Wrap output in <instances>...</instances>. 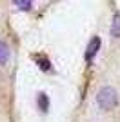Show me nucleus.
I'll list each match as a JSON object with an SVG mask.
<instances>
[{"mask_svg": "<svg viewBox=\"0 0 120 122\" xmlns=\"http://www.w3.org/2000/svg\"><path fill=\"white\" fill-rule=\"evenodd\" d=\"M96 104H98L100 109H105V111L116 107V104H118V95H116L115 87H111V86L102 87L98 91V95H96Z\"/></svg>", "mask_w": 120, "mask_h": 122, "instance_id": "obj_1", "label": "nucleus"}, {"mask_svg": "<svg viewBox=\"0 0 120 122\" xmlns=\"http://www.w3.org/2000/svg\"><path fill=\"white\" fill-rule=\"evenodd\" d=\"M100 44H102L100 36H93V38L89 40V44H87V49H85V60H87V64H91V62H93L95 55L98 53V49H100Z\"/></svg>", "mask_w": 120, "mask_h": 122, "instance_id": "obj_2", "label": "nucleus"}, {"mask_svg": "<svg viewBox=\"0 0 120 122\" xmlns=\"http://www.w3.org/2000/svg\"><path fill=\"white\" fill-rule=\"evenodd\" d=\"M36 104H38V109L40 111H47L49 109V98L45 93H38V97H36Z\"/></svg>", "mask_w": 120, "mask_h": 122, "instance_id": "obj_3", "label": "nucleus"}, {"mask_svg": "<svg viewBox=\"0 0 120 122\" xmlns=\"http://www.w3.org/2000/svg\"><path fill=\"white\" fill-rule=\"evenodd\" d=\"M111 35L115 38H120V13H115L113 22H111Z\"/></svg>", "mask_w": 120, "mask_h": 122, "instance_id": "obj_4", "label": "nucleus"}, {"mask_svg": "<svg viewBox=\"0 0 120 122\" xmlns=\"http://www.w3.org/2000/svg\"><path fill=\"white\" fill-rule=\"evenodd\" d=\"M35 60H36V64L40 66V69H42V71H49V69H51V62H49V58H45L44 55H36V56H35Z\"/></svg>", "mask_w": 120, "mask_h": 122, "instance_id": "obj_5", "label": "nucleus"}, {"mask_svg": "<svg viewBox=\"0 0 120 122\" xmlns=\"http://www.w3.org/2000/svg\"><path fill=\"white\" fill-rule=\"evenodd\" d=\"M9 58V47L5 46V42L0 40V64H5Z\"/></svg>", "mask_w": 120, "mask_h": 122, "instance_id": "obj_6", "label": "nucleus"}, {"mask_svg": "<svg viewBox=\"0 0 120 122\" xmlns=\"http://www.w3.org/2000/svg\"><path fill=\"white\" fill-rule=\"evenodd\" d=\"M15 5H18V9H22V11H29L33 2L31 0H15Z\"/></svg>", "mask_w": 120, "mask_h": 122, "instance_id": "obj_7", "label": "nucleus"}]
</instances>
